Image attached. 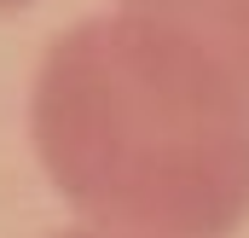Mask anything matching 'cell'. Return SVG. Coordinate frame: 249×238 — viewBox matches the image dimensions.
<instances>
[{
    "instance_id": "4",
    "label": "cell",
    "mask_w": 249,
    "mask_h": 238,
    "mask_svg": "<svg viewBox=\"0 0 249 238\" xmlns=\"http://www.w3.org/2000/svg\"><path fill=\"white\" fill-rule=\"evenodd\" d=\"M23 6H35V0H0V12H23Z\"/></svg>"
},
{
    "instance_id": "2",
    "label": "cell",
    "mask_w": 249,
    "mask_h": 238,
    "mask_svg": "<svg viewBox=\"0 0 249 238\" xmlns=\"http://www.w3.org/2000/svg\"><path fill=\"white\" fill-rule=\"evenodd\" d=\"M116 6L197 41L249 93V0H116Z\"/></svg>"
},
{
    "instance_id": "3",
    "label": "cell",
    "mask_w": 249,
    "mask_h": 238,
    "mask_svg": "<svg viewBox=\"0 0 249 238\" xmlns=\"http://www.w3.org/2000/svg\"><path fill=\"white\" fill-rule=\"evenodd\" d=\"M53 238H127V233H105V227H70V233H53Z\"/></svg>"
},
{
    "instance_id": "1",
    "label": "cell",
    "mask_w": 249,
    "mask_h": 238,
    "mask_svg": "<svg viewBox=\"0 0 249 238\" xmlns=\"http://www.w3.org/2000/svg\"><path fill=\"white\" fill-rule=\"evenodd\" d=\"M29 139L87 227L232 238L249 221V93L139 12H93L41 53Z\"/></svg>"
}]
</instances>
